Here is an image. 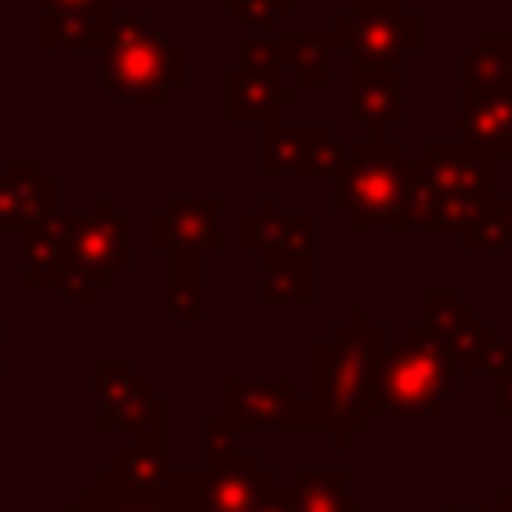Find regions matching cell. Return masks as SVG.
<instances>
[{
  "mask_svg": "<svg viewBox=\"0 0 512 512\" xmlns=\"http://www.w3.org/2000/svg\"><path fill=\"white\" fill-rule=\"evenodd\" d=\"M204 260L208 256H168V316L180 324H204Z\"/></svg>",
  "mask_w": 512,
  "mask_h": 512,
  "instance_id": "d4e9b609",
  "label": "cell"
},
{
  "mask_svg": "<svg viewBox=\"0 0 512 512\" xmlns=\"http://www.w3.org/2000/svg\"><path fill=\"white\" fill-rule=\"evenodd\" d=\"M68 264L84 268L100 288H112L116 272L132 264L128 220L108 192L96 196L92 208L68 216Z\"/></svg>",
  "mask_w": 512,
  "mask_h": 512,
  "instance_id": "7c38bea8",
  "label": "cell"
},
{
  "mask_svg": "<svg viewBox=\"0 0 512 512\" xmlns=\"http://www.w3.org/2000/svg\"><path fill=\"white\" fill-rule=\"evenodd\" d=\"M44 16H84V20H112V0H40Z\"/></svg>",
  "mask_w": 512,
  "mask_h": 512,
  "instance_id": "f1b7e54d",
  "label": "cell"
},
{
  "mask_svg": "<svg viewBox=\"0 0 512 512\" xmlns=\"http://www.w3.org/2000/svg\"><path fill=\"white\" fill-rule=\"evenodd\" d=\"M264 308H308L316 300V268L312 256H260V288Z\"/></svg>",
  "mask_w": 512,
  "mask_h": 512,
  "instance_id": "603a6c76",
  "label": "cell"
},
{
  "mask_svg": "<svg viewBox=\"0 0 512 512\" xmlns=\"http://www.w3.org/2000/svg\"><path fill=\"white\" fill-rule=\"evenodd\" d=\"M456 392V368L420 320H408L376 360L372 420L376 416H436Z\"/></svg>",
  "mask_w": 512,
  "mask_h": 512,
  "instance_id": "5b68a950",
  "label": "cell"
},
{
  "mask_svg": "<svg viewBox=\"0 0 512 512\" xmlns=\"http://www.w3.org/2000/svg\"><path fill=\"white\" fill-rule=\"evenodd\" d=\"M52 288H56L64 300H72V304H92V300H96V292H100V284H96L84 268H76V264H64Z\"/></svg>",
  "mask_w": 512,
  "mask_h": 512,
  "instance_id": "83f0119b",
  "label": "cell"
},
{
  "mask_svg": "<svg viewBox=\"0 0 512 512\" xmlns=\"http://www.w3.org/2000/svg\"><path fill=\"white\" fill-rule=\"evenodd\" d=\"M68 216L72 212H52L28 232H20V284L24 288H48L56 284L60 268L68 264Z\"/></svg>",
  "mask_w": 512,
  "mask_h": 512,
  "instance_id": "ffe728a7",
  "label": "cell"
},
{
  "mask_svg": "<svg viewBox=\"0 0 512 512\" xmlns=\"http://www.w3.org/2000/svg\"><path fill=\"white\" fill-rule=\"evenodd\" d=\"M420 324L448 352L456 380L480 376V356L500 336V328L492 320H480V312L472 304H464L456 284H428L420 292Z\"/></svg>",
  "mask_w": 512,
  "mask_h": 512,
  "instance_id": "30bf717a",
  "label": "cell"
},
{
  "mask_svg": "<svg viewBox=\"0 0 512 512\" xmlns=\"http://www.w3.org/2000/svg\"><path fill=\"white\" fill-rule=\"evenodd\" d=\"M388 348V324L368 304H352L348 316L332 320L328 336L312 344V412L328 432L332 452H344L352 436L372 428V372Z\"/></svg>",
  "mask_w": 512,
  "mask_h": 512,
  "instance_id": "6da1fadb",
  "label": "cell"
},
{
  "mask_svg": "<svg viewBox=\"0 0 512 512\" xmlns=\"http://www.w3.org/2000/svg\"><path fill=\"white\" fill-rule=\"evenodd\" d=\"M440 512H496V504L488 500V504H476V508H464V504H444Z\"/></svg>",
  "mask_w": 512,
  "mask_h": 512,
  "instance_id": "836d02e7",
  "label": "cell"
},
{
  "mask_svg": "<svg viewBox=\"0 0 512 512\" xmlns=\"http://www.w3.org/2000/svg\"><path fill=\"white\" fill-rule=\"evenodd\" d=\"M344 144L328 120H276L260 128V176L332 180Z\"/></svg>",
  "mask_w": 512,
  "mask_h": 512,
  "instance_id": "9c48e42d",
  "label": "cell"
},
{
  "mask_svg": "<svg viewBox=\"0 0 512 512\" xmlns=\"http://www.w3.org/2000/svg\"><path fill=\"white\" fill-rule=\"evenodd\" d=\"M496 416H512V364L496 376V400H492Z\"/></svg>",
  "mask_w": 512,
  "mask_h": 512,
  "instance_id": "4dcf8cb0",
  "label": "cell"
},
{
  "mask_svg": "<svg viewBox=\"0 0 512 512\" xmlns=\"http://www.w3.org/2000/svg\"><path fill=\"white\" fill-rule=\"evenodd\" d=\"M460 252H512V196H492L480 224L472 232H464Z\"/></svg>",
  "mask_w": 512,
  "mask_h": 512,
  "instance_id": "484cf974",
  "label": "cell"
},
{
  "mask_svg": "<svg viewBox=\"0 0 512 512\" xmlns=\"http://www.w3.org/2000/svg\"><path fill=\"white\" fill-rule=\"evenodd\" d=\"M496 196V160L464 140H428L412 156L408 228L460 240Z\"/></svg>",
  "mask_w": 512,
  "mask_h": 512,
  "instance_id": "7a4b0ae2",
  "label": "cell"
},
{
  "mask_svg": "<svg viewBox=\"0 0 512 512\" xmlns=\"http://www.w3.org/2000/svg\"><path fill=\"white\" fill-rule=\"evenodd\" d=\"M492 504H496V512H512V484H500L492 492Z\"/></svg>",
  "mask_w": 512,
  "mask_h": 512,
  "instance_id": "d6a6232c",
  "label": "cell"
},
{
  "mask_svg": "<svg viewBox=\"0 0 512 512\" xmlns=\"http://www.w3.org/2000/svg\"><path fill=\"white\" fill-rule=\"evenodd\" d=\"M220 416L244 428H276V432H320L312 400L300 392L292 376L252 380V376H224L220 380Z\"/></svg>",
  "mask_w": 512,
  "mask_h": 512,
  "instance_id": "ba28073f",
  "label": "cell"
},
{
  "mask_svg": "<svg viewBox=\"0 0 512 512\" xmlns=\"http://www.w3.org/2000/svg\"><path fill=\"white\" fill-rule=\"evenodd\" d=\"M204 448L208 452H232V448H240V428L232 420H224L220 412L204 416Z\"/></svg>",
  "mask_w": 512,
  "mask_h": 512,
  "instance_id": "f546056e",
  "label": "cell"
},
{
  "mask_svg": "<svg viewBox=\"0 0 512 512\" xmlns=\"http://www.w3.org/2000/svg\"><path fill=\"white\" fill-rule=\"evenodd\" d=\"M4 336H8V324H0V376H4Z\"/></svg>",
  "mask_w": 512,
  "mask_h": 512,
  "instance_id": "e575fe53",
  "label": "cell"
},
{
  "mask_svg": "<svg viewBox=\"0 0 512 512\" xmlns=\"http://www.w3.org/2000/svg\"><path fill=\"white\" fill-rule=\"evenodd\" d=\"M256 512H296V508H292V492H288L284 484H276V488L260 500V508H256Z\"/></svg>",
  "mask_w": 512,
  "mask_h": 512,
  "instance_id": "1f68e13d",
  "label": "cell"
},
{
  "mask_svg": "<svg viewBox=\"0 0 512 512\" xmlns=\"http://www.w3.org/2000/svg\"><path fill=\"white\" fill-rule=\"evenodd\" d=\"M60 208V184L44 172L40 160L20 156L0 172V232H28Z\"/></svg>",
  "mask_w": 512,
  "mask_h": 512,
  "instance_id": "e0dca14e",
  "label": "cell"
},
{
  "mask_svg": "<svg viewBox=\"0 0 512 512\" xmlns=\"http://www.w3.org/2000/svg\"><path fill=\"white\" fill-rule=\"evenodd\" d=\"M100 80L112 96L132 104H168L188 84V52L172 48L136 12H116L100 40Z\"/></svg>",
  "mask_w": 512,
  "mask_h": 512,
  "instance_id": "277c9868",
  "label": "cell"
},
{
  "mask_svg": "<svg viewBox=\"0 0 512 512\" xmlns=\"http://www.w3.org/2000/svg\"><path fill=\"white\" fill-rule=\"evenodd\" d=\"M240 244L256 256H312L316 220L312 212H288L272 192L256 200L252 212L240 216Z\"/></svg>",
  "mask_w": 512,
  "mask_h": 512,
  "instance_id": "2e32d148",
  "label": "cell"
},
{
  "mask_svg": "<svg viewBox=\"0 0 512 512\" xmlns=\"http://www.w3.org/2000/svg\"><path fill=\"white\" fill-rule=\"evenodd\" d=\"M456 104H460V140L488 152L496 164L512 160V96L456 92Z\"/></svg>",
  "mask_w": 512,
  "mask_h": 512,
  "instance_id": "d6986e66",
  "label": "cell"
},
{
  "mask_svg": "<svg viewBox=\"0 0 512 512\" xmlns=\"http://www.w3.org/2000/svg\"><path fill=\"white\" fill-rule=\"evenodd\" d=\"M276 40V56H280V72L296 84V88H328L332 84V36L328 32H292L280 28L272 32Z\"/></svg>",
  "mask_w": 512,
  "mask_h": 512,
  "instance_id": "7402d4cb",
  "label": "cell"
},
{
  "mask_svg": "<svg viewBox=\"0 0 512 512\" xmlns=\"http://www.w3.org/2000/svg\"><path fill=\"white\" fill-rule=\"evenodd\" d=\"M328 208L344 216L352 232H408V188H412V152L404 140L368 136L348 140L344 160L332 176Z\"/></svg>",
  "mask_w": 512,
  "mask_h": 512,
  "instance_id": "3957f363",
  "label": "cell"
},
{
  "mask_svg": "<svg viewBox=\"0 0 512 512\" xmlns=\"http://www.w3.org/2000/svg\"><path fill=\"white\" fill-rule=\"evenodd\" d=\"M220 8L228 16H236L244 24V32L272 36V32H280L284 16L296 12V0H220Z\"/></svg>",
  "mask_w": 512,
  "mask_h": 512,
  "instance_id": "4316f807",
  "label": "cell"
},
{
  "mask_svg": "<svg viewBox=\"0 0 512 512\" xmlns=\"http://www.w3.org/2000/svg\"><path fill=\"white\" fill-rule=\"evenodd\" d=\"M296 84L284 72H256V68H224L220 76V116L228 124H276L296 104Z\"/></svg>",
  "mask_w": 512,
  "mask_h": 512,
  "instance_id": "9a60e30c",
  "label": "cell"
},
{
  "mask_svg": "<svg viewBox=\"0 0 512 512\" xmlns=\"http://www.w3.org/2000/svg\"><path fill=\"white\" fill-rule=\"evenodd\" d=\"M168 444H128L108 468L92 476V488L120 512H144L168 496Z\"/></svg>",
  "mask_w": 512,
  "mask_h": 512,
  "instance_id": "5bb4252c",
  "label": "cell"
},
{
  "mask_svg": "<svg viewBox=\"0 0 512 512\" xmlns=\"http://www.w3.org/2000/svg\"><path fill=\"white\" fill-rule=\"evenodd\" d=\"M276 484L280 472L256 448L204 452V468H196V512H256Z\"/></svg>",
  "mask_w": 512,
  "mask_h": 512,
  "instance_id": "8fae6325",
  "label": "cell"
},
{
  "mask_svg": "<svg viewBox=\"0 0 512 512\" xmlns=\"http://www.w3.org/2000/svg\"><path fill=\"white\" fill-rule=\"evenodd\" d=\"M460 92L472 96H512V32L484 28L464 52Z\"/></svg>",
  "mask_w": 512,
  "mask_h": 512,
  "instance_id": "44dd1931",
  "label": "cell"
},
{
  "mask_svg": "<svg viewBox=\"0 0 512 512\" xmlns=\"http://www.w3.org/2000/svg\"><path fill=\"white\" fill-rule=\"evenodd\" d=\"M328 36L348 64L404 68V60L424 48V16L412 12L408 0H348L332 12Z\"/></svg>",
  "mask_w": 512,
  "mask_h": 512,
  "instance_id": "8992f818",
  "label": "cell"
},
{
  "mask_svg": "<svg viewBox=\"0 0 512 512\" xmlns=\"http://www.w3.org/2000/svg\"><path fill=\"white\" fill-rule=\"evenodd\" d=\"M288 492L296 512H368L352 500L348 468H296Z\"/></svg>",
  "mask_w": 512,
  "mask_h": 512,
  "instance_id": "cb8c5ba5",
  "label": "cell"
},
{
  "mask_svg": "<svg viewBox=\"0 0 512 512\" xmlns=\"http://www.w3.org/2000/svg\"><path fill=\"white\" fill-rule=\"evenodd\" d=\"M96 432H128L136 444H168V396L132 368L128 356H100L92 364Z\"/></svg>",
  "mask_w": 512,
  "mask_h": 512,
  "instance_id": "52a82bcc",
  "label": "cell"
},
{
  "mask_svg": "<svg viewBox=\"0 0 512 512\" xmlns=\"http://www.w3.org/2000/svg\"><path fill=\"white\" fill-rule=\"evenodd\" d=\"M220 212L224 200L216 192L208 196H184L172 192L164 208L148 216V244L164 256H208L220 252Z\"/></svg>",
  "mask_w": 512,
  "mask_h": 512,
  "instance_id": "4fadbf2b",
  "label": "cell"
},
{
  "mask_svg": "<svg viewBox=\"0 0 512 512\" xmlns=\"http://www.w3.org/2000/svg\"><path fill=\"white\" fill-rule=\"evenodd\" d=\"M348 112L368 136H388V128L404 124V68L348 64Z\"/></svg>",
  "mask_w": 512,
  "mask_h": 512,
  "instance_id": "ac0fdd59",
  "label": "cell"
}]
</instances>
